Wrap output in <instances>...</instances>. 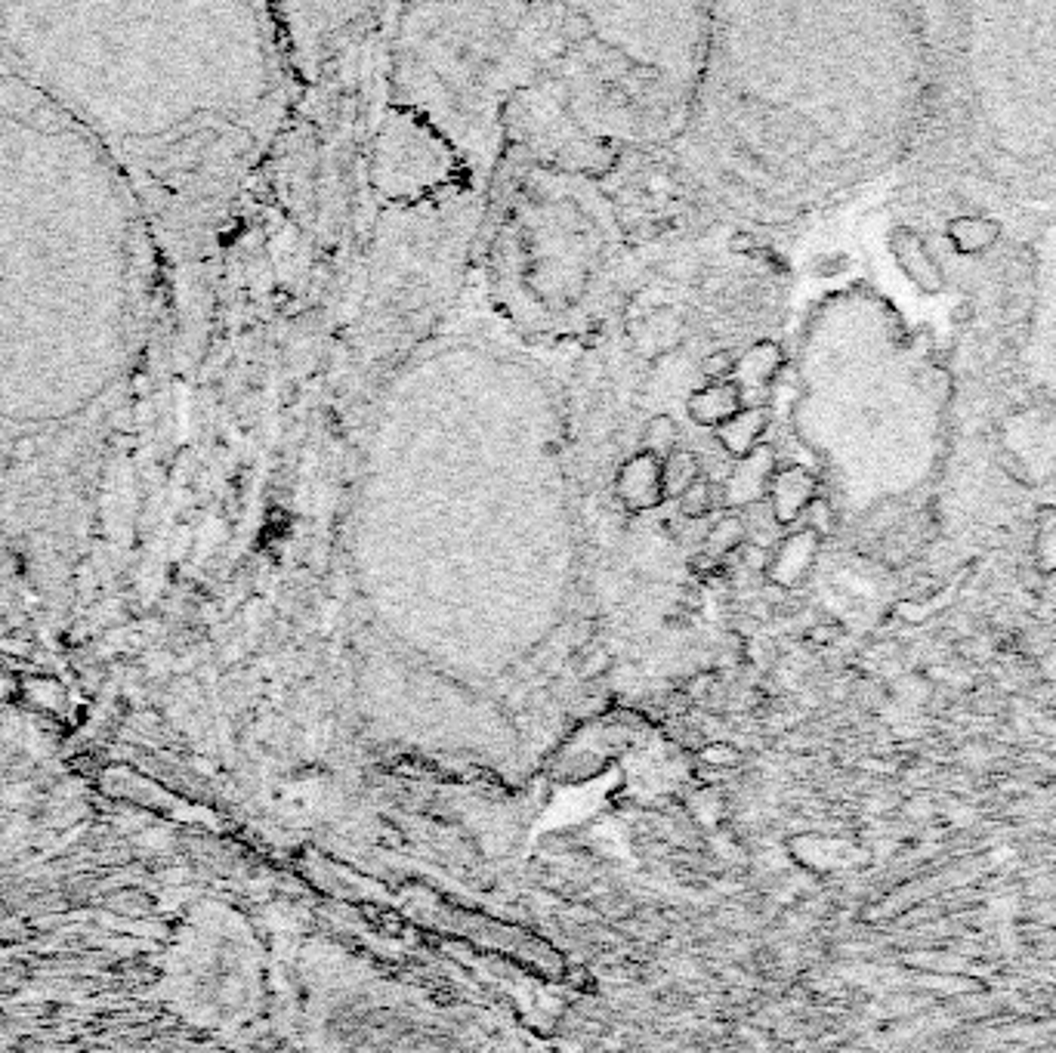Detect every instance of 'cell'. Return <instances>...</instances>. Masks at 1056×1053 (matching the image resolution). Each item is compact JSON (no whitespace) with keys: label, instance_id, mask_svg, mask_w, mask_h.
<instances>
[{"label":"cell","instance_id":"277c9868","mask_svg":"<svg viewBox=\"0 0 1056 1053\" xmlns=\"http://www.w3.org/2000/svg\"><path fill=\"white\" fill-rule=\"evenodd\" d=\"M961 763L970 766V770H979V766L988 763V751L985 744H967V748L961 751Z\"/></svg>","mask_w":1056,"mask_h":1053},{"label":"cell","instance_id":"52a82bcc","mask_svg":"<svg viewBox=\"0 0 1056 1053\" xmlns=\"http://www.w3.org/2000/svg\"><path fill=\"white\" fill-rule=\"evenodd\" d=\"M1007 859H1013V849H1007V847H998L992 853V862H1007Z\"/></svg>","mask_w":1056,"mask_h":1053},{"label":"cell","instance_id":"8992f818","mask_svg":"<svg viewBox=\"0 0 1056 1053\" xmlns=\"http://www.w3.org/2000/svg\"><path fill=\"white\" fill-rule=\"evenodd\" d=\"M933 803L930 800H915V803H909V816H915V818H930L933 816Z\"/></svg>","mask_w":1056,"mask_h":1053},{"label":"cell","instance_id":"5b68a950","mask_svg":"<svg viewBox=\"0 0 1056 1053\" xmlns=\"http://www.w3.org/2000/svg\"><path fill=\"white\" fill-rule=\"evenodd\" d=\"M704 374H726L732 368V356L729 352H717V356L704 359Z\"/></svg>","mask_w":1056,"mask_h":1053},{"label":"cell","instance_id":"6da1fadb","mask_svg":"<svg viewBox=\"0 0 1056 1053\" xmlns=\"http://www.w3.org/2000/svg\"><path fill=\"white\" fill-rule=\"evenodd\" d=\"M920 16L930 47L920 161L1056 198V4H924Z\"/></svg>","mask_w":1056,"mask_h":1053},{"label":"cell","instance_id":"3957f363","mask_svg":"<svg viewBox=\"0 0 1056 1053\" xmlns=\"http://www.w3.org/2000/svg\"><path fill=\"white\" fill-rule=\"evenodd\" d=\"M948 818H951V825H955V828H970V825H976L979 812L973 807H967V803H951Z\"/></svg>","mask_w":1056,"mask_h":1053},{"label":"cell","instance_id":"7a4b0ae2","mask_svg":"<svg viewBox=\"0 0 1056 1053\" xmlns=\"http://www.w3.org/2000/svg\"><path fill=\"white\" fill-rule=\"evenodd\" d=\"M708 492H710V488L704 485V483H695L692 488H689L686 498H683V507H686V513H689V516H701L704 510H708V503H710Z\"/></svg>","mask_w":1056,"mask_h":1053}]
</instances>
